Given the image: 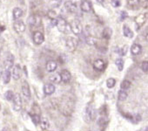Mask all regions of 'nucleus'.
<instances>
[{"label": "nucleus", "instance_id": "1", "mask_svg": "<svg viewBox=\"0 0 148 131\" xmlns=\"http://www.w3.org/2000/svg\"><path fill=\"white\" fill-rule=\"evenodd\" d=\"M96 117V111L93 108V107L92 105H89L86 108V111H85V120L87 122L92 121Z\"/></svg>", "mask_w": 148, "mask_h": 131}, {"label": "nucleus", "instance_id": "2", "mask_svg": "<svg viewBox=\"0 0 148 131\" xmlns=\"http://www.w3.org/2000/svg\"><path fill=\"white\" fill-rule=\"evenodd\" d=\"M70 27L71 32L75 35H80L83 32V27L81 23L79 20H73L70 24Z\"/></svg>", "mask_w": 148, "mask_h": 131}, {"label": "nucleus", "instance_id": "3", "mask_svg": "<svg viewBox=\"0 0 148 131\" xmlns=\"http://www.w3.org/2000/svg\"><path fill=\"white\" fill-rule=\"evenodd\" d=\"M79 45V42H78V39H76L75 38H72V37H68L66 39V41H65V46L67 48L68 51L70 52H73L77 48Z\"/></svg>", "mask_w": 148, "mask_h": 131}, {"label": "nucleus", "instance_id": "4", "mask_svg": "<svg viewBox=\"0 0 148 131\" xmlns=\"http://www.w3.org/2000/svg\"><path fill=\"white\" fill-rule=\"evenodd\" d=\"M64 9L71 13H76L78 12V5L71 0H69L64 3Z\"/></svg>", "mask_w": 148, "mask_h": 131}, {"label": "nucleus", "instance_id": "5", "mask_svg": "<svg viewBox=\"0 0 148 131\" xmlns=\"http://www.w3.org/2000/svg\"><path fill=\"white\" fill-rule=\"evenodd\" d=\"M12 102H13V109L16 112L20 111L22 108V99H21L19 94H15Z\"/></svg>", "mask_w": 148, "mask_h": 131}, {"label": "nucleus", "instance_id": "6", "mask_svg": "<svg viewBox=\"0 0 148 131\" xmlns=\"http://www.w3.org/2000/svg\"><path fill=\"white\" fill-rule=\"evenodd\" d=\"M13 65H14V57L12 54H9L4 61V68L5 70L9 71L11 68H13Z\"/></svg>", "mask_w": 148, "mask_h": 131}, {"label": "nucleus", "instance_id": "7", "mask_svg": "<svg viewBox=\"0 0 148 131\" xmlns=\"http://www.w3.org/2000/svg\"><path fill=\"white\" fill-rule=\"evenodd\" d=\"M56 26L58 27V31L61 32H65L66 28H67V23L65 21L64 19H63L62 17H59L57 19V24Z\"/></svg>", "mask_w": 148, "mask_h": 131}, {"label": "nucleus", "instance_id": "8", "mask_svg": "<svg viewBox=\"0 0 148 131\" xmlns=\"http://www.w3.org/2000/svg\"><path fill=\"white\" fill-rule=\"evenodd\" d=\"M13 28L16 32L18 33H23L25 31V25L23 21L16 20L13 24Z\"/></svg>", "mask_w": 148, "mask_h": 131}, {"label": "nucleus", "instance_id": "9", "mask_svg": "<svg viewBox=\"0 0 148 131\" xmlns=\"http://www.w3.org/2000/svg\"><path fill=\"white\" fill-rule=\"evenodd\" d=\"M32 39H33V42L36 45H41L45 41V37H44V34L41 32H35L33 33Z\"/></svg>", "mask_w": 148, "mask_h": 131}, {"label": "nucleus", "instance_id": "10", "mask_svg": "<svg viewBox=\"0 0 148 131\" xmlns=\"http://www.w3.org/2000/svg\"><path fill=\"white\" fill-rule=\"evenodd\" d=\"M22 94L24 95V97L26 100H30L31 99V89L29 87V84L27 83V81H24L22 84Z\"/></svg>", "mask_w": 148, "mask_h": 131}, {"label": "nucleus", "instance_id": "11", "mask_svg": "<svg viewBox=\"0 0 148 131\" xmlns=\"http://www.w3.org/2000/svg\"><path fill=\"white\" fill-rule=\"evenodd\" d=\"M106 62L103 59H96L94 61V63H93V68L97 71H103L106 68Z\"/></svg>", "mask_w": 148, "mask_h": 131}, {"label": "nucleus", "instance_id": "12", "mask_svg": "<svg viewBox=\"0 0 148 131\" xmlns=\"http://www.w3.org/2000/svg\"><path fill=\"white\" fill-rule=\"evenodd\" d=\"M40 20H41L40 17L34 14V15H32V16L29 17V19H28V24H29L30 26L35 27V26H38L40 24Z\"/></svg>", "mask_w": 148, "mask_h": 131}, {"label": "nucleus", "instance_id": "13", "mask_svg": "<svg viewBox=\"0 0 148 131\" xmlns=\"http://www.w3.org/2000/svg\"><path fill=\"white\" fill-rule=\"evenodd\" d=\"M60 77H61V81H63L64 83H69L71 79V74L68 70H62L59 74Z\"/></svg>", "mask_w": 148, "mask_h": 131}, {"label": "nucleus", "instance_id": "14", "mask_svg": "<svg viewBox=\"0 0 148 131\" xmlns=\"http://www.w3.org/2000/svg\"><path fill=\"white\" fill-rule=\"evenodd\" d=\"M12 76L15 81H18L20 79V77H21V68H20L19 65H16L13 67Z\"/></svg>", "mask_w": 148, "mask_h": 131}, {"label": "nucleus", "instance_id": "15", "mask_svg": "<svg viewBox=\"0 0 148 131\" xmlns=\"http://www.w3.org/2000/svg\"><path fill=\"white\" fill-rule=\"evenodd\" d=\"M57 67H58V64H57L56 61H54V60H49L46 63L45 68H46V71L47 72L52 73V72H54L57 69Z\"/></svg>", "mask_w": 148, "mask_h": 131}, {"label": "nucleus", "instance_id": "16", "mask_svg": "<svg viewBox=\"0 0 148 131\" xmlns=\"http://www.w3.org/2000/svg\"><path fill=\"white\" fill-rule=\"evenodd\" d=\"M55 90H56V88H55V86H54L53 84H51V83H49V84H46V85L44 86V93H45V94H46V95H51V94H52L55 92Z\"/></svg>", "mask_w": 148, "mask_h": 131}, {"label": "nucleus", "instance_id": "17", "mask_svg": "<svg viewBox=\"0 0 148 131\" xmlns=\"http://www.w3.org/2000/svg\"><path fill=\"white\" fill-rule=\"evenodd\" d=\"M146 19H147V14H146V13H142V14L138 15V16L136 18L135 22H136V24L138 25V26L140 27V26H142L145 23Z\"/></svg>", "mask_w": 148, "mask_h": 131}, {"label": "nucleus", "instance_id": "18", "mask_svg": "<svg viewBox=\"0 0 148 131\" xmlns=\"http://www.w3.org/2000/svg\"><path fill=\"white\" fill-rule=\"evenodd\" d=\"M91 4L89 1H87V0H83V1L81 2L80 4V9L82 12H88L91 11Z\"/></svg>", "mask_w": 148, "mask_h": 131}, {"label": "nucleus", "instance_id": "19", "mask_svg": "<svg viewBox=\"0 0 148 131\" xmlns=\"http://www.w3.org/2000/svg\"><path fill=\"white\" fill-rule=\"evenodd\" d=\"M142 51V46L138 44H133L131 46V52L132 55H138Z\"/></svg>", "mask_w": 148, "mask_h": 131}, {"label": "nucleus", "instance_id": "20", "mask_svg": "<svg viewBox=\"0 0 148 131\" xmlns=\"http://www.w3.org/2000/svg\"><path fill=\"white\" fill-rule=\"evenodd\" d=\"M23 16V11L19 7H16L13 9V19L15 20H18Z\"/></svg>", "mask_w": 148, "mask_h": 131}, {"label": "nucleus", "instance_id": "21", "mask_svg": "<svg viewBox=\"0 0 148 131\" xmlns=\"http://www.w3.org/2000/svg\"><path fill=\"white\" fill-rule=\"evenodd\" d=\"M11 73L10 71H7L5 70V72H3V74H2V79H3V82L4 84H8L11 81Z\"/></svg>", "mask_w": 148, "mask_h": 131}, {"label": "nucleus", "instance_id": "22", "mask_svg": "<svg viewBox=\"0 0 148 131\" xmlns=\"http://www.w3.org/2000/svg\"><path fill=\"white\" fill-rule=\"evenodd\" d=\"M123 33H124V36L126 37V38H132L133 37V32L127 26H123Z\"/></svg>", "mask_w": 148, "mask_h": 131}, {"label": "nucleus", "instance_id": "23", "mask_svg": "<svg viewBox=\"0 0 148 131\" xmlns=\"http://www.w3.org/2000/svg\"><path fill=\"white\" fill-rule=\"evenodd\" d=\"M63 3V0H50L49 6L51 8H58Z\"/></svg>", "mask_w": 148, "mask_h": 131}, {"label": "nucleus", "instance_id": "24", "mask_svg": "<svg viewBox=\"0 0 148 131\" xmlns=\"http://www.w3.org/2000/svg\"><path fill=\"white\" fill-rule=\"evenodd\" d=\"M112 29L110 27L105 28L104 31H103V32H102V36L106 39H109L112 37Z\"/></svg>", "mask_w": 148, "mask_h": 131}, {"label": "nucleus", "instance_id": "25", "mask_svg": "<svg viewBox=\"0 0 148 131\" xmlns=\"http://www.w3.org/2000/svg\"><path fill=\"white\" fill-rule=\"evenodd\" d=\"M86 43L89 46H95L97 44V39L91 35H87L86 37Z\"/></svg>", "mask_w": 148, "mask_h": 131}, {"label": "nucleus", "instance_id": "26", "mask_svg": "<svg viewBox=\"0 0 148 131\" xmlns=\"http://www.w3.org/2000/svg\"><path fill=\"white\" fill-rule=\"evenodd\" d=\"M49 81L52 83H60L61 82V77L59 74H52L49 77Z\"/></svg>", "mask_w": 148, "mask_h": 131}, {"label": "nucleus", "instance_id": "27", "mask_svg": "<svg viewBox=\"0 0 148 131\" xmlns=\"http://www.w3.org/2000/svg\"><path fill=\"white\" fill-rule=\"evenodd\" d=\"M39 124H40V127H41V128L43 130H46L49 128V126H50L49 121L46 118H41V121H40Z\"/></svg>", "mask_w": 148, "mask_h": 131}, {"label": "nucleus", "instance_id": "28", "mask_svg": "<svg viewBox=\"0 0 148 131\" xmlns=\"http://www.w3.org/2000/svg\"><path fill=\"white\" fill-rule=\"evenodd\" d=\"M127 97H128V94H127V93H126L125 90H120V91L119 92V94H118V99H119V101H125V100L127 99Z\"/></svg>", "mask_w": 148, "mask_h": 131}, {"label": "nucleus", "instance_id": "29", "mask_svg": "<svg viewBox=\"0 0 148 131\" xmlns=\"http://www.w3.org/2000/svg\"><path fill=\"white\" fill-rule=\"evenodd\" d=\"M31 118H32V122L35 124V125H38L40 123V121H41V117L38 114H31Z\"/></svg>", "mask_w": 148, "mask_h": 131}, {"label": "nucleus", "instance_id": "30", "mask_svg": "<svg viewBox=\"0 0 148 131\" xmlns=\"http://www.w3.org/2000/svg\"><path fill=\"white\" fill-rule=\"evenodd\" d=\"M15 94L12 91V90H8L5 93V98L8 101H12L13 98H14Z\"/></svg>", "mask_w": 148, "mask_h": 131}, {"label": "nucleus", "instance_id": "31", "mask_svg": "<svg viewBox=\"0 0 148 131\" xmlns=\"http://www.w3.org/2000/svg\"><path fill=\"white\" fill-rule=\"evenodd\" d=\"M131 87V82L127 80H125L122 81V83L120 84V88H121V90H127L129 89Z\"/></svg>", "mask_w": 148, "mask_h": 131}, {"label": "nucleus", "instance_id": "32", "mask_svg": "<svg viewBox=\"0 0 148 131\" xmlns=\"http://www.w3.org/2000/svg\"><path fill=\"white\" fill-rule=\"evenodd\" d=\"M115 64L117 66L119 71L121 72L123 70V68H124V60L122 59H117L116 61H115Z\"/></svg>", "mask_w": 148, "mask_h": 131}, {"label": "nucleus", "instance_id": "33", "mask_svg": "<svg viewBox=\"0 0 148 131\" xmlns=\"http://www.w3.org/2000/svg\"><path fill=\"white\" fill-rule=\"evenodd\" d=\"M116 84V81L113 79V78H109L107 81H106V86L108 88H112Z\"/></svg>", "mask_w": 148, "mask_h": 131}, {"label": "nucleus", "instance_id": "34", "mask_svg": "<svg viewBox=\"0 0 148 131\" xmlns=\"http://www.w3.org/2000/svg\"><path fill=\"white\" fill-rule=\"evenodd\" d=\"M140 68L145 73L148 72V61H143L140 65Z\"/></svg>", "mask_w": 148, "mask_h": 131}, {"label": "nucleus", "instance_id": "35", "mask_svg": "<svg viewBox=\"0 0 148 131\" xmlns=\"http://www.w3.org/2000/svg\"><path fill=\"white\" fill-rule=\"evenodd\" d=\"M48 17H49L50 19H55L56 17H57L56 12L53 11V10H50V11L48 12Z\"/></svg>", "mask_w": 148, "mask_h": 131}, {"label": "nucleus", "instance_id": "36", "mask_svg": "<svg viewBox=\"0 0 148 131\" xmlns=\"http://www.w3.org/2000/svg\"><path fill=\"white\" fill-rule=\"evenodd\" d=\"M139 3V0H127V4L130 6H135Z\"/></svg>", "mask_w": 148, "mask_h": 131}, {"label": "nucleus", "instance_id": "37", "mask_svg": "<svg viewBox=\"0 0 148 131\" xmlns=\"http://www.w3.org/2000/svg\"><path fill=\"white\" fill-rule=\"evenodd\" d=\"M112 6H114V7H119V5H120L119 0H112Z\"/></svg>", "mask_w": 148, "mask_h": 131}, {"label": "nucleus", "instance_id": "38", "mask_svg": "<svg viewBox=\"0 0 148 131\" xmlns=\"http://www.w3.org/2000/svg\"><path fill=\"white\" fill-rule=\"evenodd\" d=\"M126 52H127V46H125L121 49V51H120V54H121L122 56H124V55H125Z\"/></svg>", "mask_w": 148, "mask_h": 131}, {"label": "nucleus", "instance_id": "39", "mask_svg": "<svg viewBox=\"0 0 148 131\" xmlns=\"http://www.w3.org/2000/svg\"><path fill=\"white\" fill-rule=\"evenodd\" d=\"M125 17H127V13L125 12H121V20H124Z\"/></svg>", "mask_w": 148, "mask_h": 131}, {"label": "nucleus", "instance_id": "40", "mask_svg": "<svg viewBox=\"0 0 148 131\" xmlns=\"http://www.w3.org/2000/svg\"><path fill=\"white\" fill-rule=\"evenodd\" d=\"M5 30V26H0V35L2 34V32Z\"/></svg>", "mask_w": 148, "mask_h": 131}, {"label": "nucleus", "instance_id": "41", "mask_svg": "<svg viewBox=\"0 0 148 131\" xmlns=\"http://www.w3.org/2000/svg\"><path fill=\"white\" fill-rule=\"evenodd\" d=\"M143 7H145V8L148 7V0H145V1L143 3Z\"/></svg>", "mask_w": 148, "mask_h": 131}, {"label": "nucleus", "instance_id": "42", "mask_svg": "<svg viewBox=\"0 0 148 131\" xmlns=\"http://www.w3.org/2000/svg\"><path fill=\"white\" fill-rule=\"evenodd\" d=\"M145 40L148 42V30L145 32Z\"/></svg>", "mask_w": 148, "mask_h": 131}, {"label": "nucleus", "instance_id": "43", "mask_svg": "<svg viewBox=\"0 0 148 131\" xmlns=\"http://www.w3.org/2000/svg\"><path fill=\"white\" fill-rule=\"evenodd\" d=\"M139 131H148V126H146V127H145V128H141Z\"/></svg>", "mask_w": 148, "mask_h": 131}, {"label": "nucleus", "instance_id": "44", "mask_svg": "<svg viewBox=\"0 0 148 131\" xmlns=\"http://www.w3.org/2000/svg\"><path fill=\"white\" fill-rule=\"evenodd\" d=\"M3 131H12V130H11V128H9L8 127H5V128H3Z\"/></svg>", "mask_w": 148, "mask_h": 131}, {"label": "nucleus", "instance_id": "45", "mask_svg": "<svg viewBox=\"0 0 148 131\" xmlns=\"http://www.w3.org/2000/svg\"><path fill=\"white\" fill-rule=\"evenodd\" d=\"M2 74H3V71L1 69V67H0V76H2Z\"/></svg>", "mask_w": 148, "mask_h": 131}, {"label": "nucleus", "instance_id": "46", "mask_svg": "<svg viewBox=\"0 0 148 131\" xmlns=\"http://www.w3.org/2000/svg\"><path fill=\"white\" fill-rule=\"evenodd\" d=\"M97 1H98L99 3H103V2H104V0H97Z\"/></svg>", "mask_w": 148, "mask_h": 131}, {"label": "nucleus", "instance_id": "47", "mask_svg": "<svg viewBox=\"0 0 148 131\" xmlns=\"http://www.w3.org/2000/svg\"><path fill=\"white\" fill-rule=\"evenodd\" d=\"M0 53H1V49H0Z\"/></svg>", "mask_w": 148, "mask_h": 131}]
</instances>
